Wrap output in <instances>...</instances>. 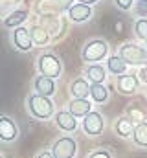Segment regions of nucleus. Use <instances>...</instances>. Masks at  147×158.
Masks as SVG:
<instances>
[{
  "label": "nucleus",
  "mask_w": 147,
  "mask_h": 158,
  "mask_svg": "<svg viewBox=\"0 0 147 158\" xmlns=\"http://www.w3.org/2000/svg\"><path fill=\"white\" fill-rule=\"evenodd\" d=\"M26 110L28 114L33 119L39 121H48V119H53L55 116V103L52 98H46V96H40V94H30L26 98Z\"/></svg>",
  "instance_id": "nucleus-1"
},
{
  "label": "nucleus",
  "mask_w": 147,
  "mask_h": 158,
  "mask_svg": "<svg viewBox=\"0 0 147 158\" xmlns=\"http://www.w3.org/2000/svg\"><path fill=\"white\" fill-rule=\"evenodd\" d=\"M110 46L105 39H90L85 42L81 50V59L85 64H96L101 61H107Z\"/></svg>",
  "instance_id": "nucleus-2"
},
{
  "label": "nucleus",
  "mask_w": 147,
  "mask_h": 158,
  "mask_svg": "<svg viewBox=\"0 0 147 158\" xmlns=\"http://www.w3.org/2000/svg\"><path fill=\"white\" fill-rule=\"evenodd\" d=\"M35 66L39 76L52 77V79H57L63 76V61L53 52H42L40 55H37Z\"/></svg>",
  "instance_id": "nucleus-3"
},
{
  "label": "nucleus",
  "mask_w": 147,
  "mask_h": 158,
  "mask_svg": "<svg viewBox=\"0 0 147 158\" xmlns=\"http://www.w3.org/2000/svg\"><path fill=\"white\" fill-rule=\"evenodd\" d=\"M118 55L129 64V66H144L147 64V50L142 42H123L118 48Z\"/></svg>",
  "instance_id": "nucleus-4"
},
{
  "label": "nucleus",
  "mask_w": 147,
  "mask_h": 158,
  "mask_svg": "<svg viewBox=\"0 0 147 158\" xmlns=\"http://www.w3.org/2000/svg\"><path fill=\"white\" fill-rule=\"evenodd\" d=\"M77 140L70 134H63L53 140L50 151L53 158H75L77 156Z\"/></svg>",
  "instance_id": "nucleus-5"
},
{
  "label": "nucleus",
  "mask_w": 147,
  "mask_h": 158,
  "mask_svg": "<svg viewBox=\"0 0 147 158\" xmlns=\"http://www.w3.org/2000/svg\"><path fill=\"white\" fill-rule=\"evenodd\" d=\"M81 131L88 136V138H98L103 134L105 131V116L99 110H92L90 114H86L81 119Z\"/></svg>",
  "instance_id": "nucleus-6"
},
{
  "label": "nucleus",
  "mask_w": 147,
  "mask_h": 158,
  "mask_svg": "<svg viewBox=\"0 0 147 158\" xmlns=\"http://www.w3.org/2000/svg\"><path fill=\"white\" fill-rule=\"evenodd\" d=\"M20 136V127L7 114H0V143H15Z\"/></svg>",
  "instance_id": "nucleus-7"
},
{
  "label": "nucleus",
  "mask_w": 147,
  "mask_h": 158,
  "mask_svg": "<svg viewBox=\"0 0 147 158\" xmlns=\"http://www.w3.org/2000/svg\"><path fill=\"white\" fill-rule=\"evenodd\" d=\"M140 86H142L140 79H138L136 74H132V72H127V74L116 77V90L121 96H134V94H138Z\"/></svg>",
  "instance_id": "nucleus-8"
},
{
  "label": "nucleus",
  "mask_w": 147,
  "mask_h": 158,
  "mask_svg": "<svg viewBox=\"0 0 147 158\" xmlns=\"http://www.w3.org/2000/svg\"><path fill=\"white\" fill-rule=\"evenodd\" d=\"M53 123H55V127H57L61 132H65V134H72V132H75V131L81 127L79 119L75 118L68 109H66V110H57L55 116H53Z\"/></svg>",
  "instance_id": "nucleus-9"
},
{
  "label": "nucleus",
  "mask_w": 147,
  "mask_h": 158,
  "mask_svg": "<svg viewBox=\"0 0 147 158\" xmlns=\"http://www.w3.org/2000/svg\"><path fill=\"white\" fill-rule=\"evenodd\" d=\"M11 42H13V46L19 50V52H30L35 44H33V40H32V33H30V28H24V26H20V28H15L13 31H11Z\"/></svg>",
  "instance_id": "nucleus-10"
},
{
  "label": "nucleus",
  "mask_w": 147,
  "mask_h": 158,
  "mask_svg": "<svg viewBox=\"0 0 147 158\" xmlns=\"http://www.w3.org/2000/svg\"><path fill=\"white\" fill-rule=\"evenodd\" d=\"M94 11H92V6H86V4H81V2H75L72 7L66 11V17L68 20L74 24H83V22H88L92 19Z\"/></svg>",
  "instance_id": "nucleus-11"
},
{
  "label": "nucleus",
  "mask_w": 147,
  "mask_h": 158,
  "mask_svg": "<svg viewBox=\"0 0 147 158\" xmlns=\"http://www.w3.org/2000/svg\"><path fill=\"white\" fill-rule=\"evenodd\" d=\"M39 24H40L52 37L61 35V31L65 33V22H63V19H61L59 13H55V15H42L40 20H39Z\"/></svg>",
  "instance_id": "nucleus-12"
},
{
  "label": "nucleus",
  "mask_w": 147,
  "mask_h": 158,
  "mask_svg": "<svg viewBox=\"0 0 147 158\" xmlns=\"http://www.w3.org/2000/svg\"><path fill=\"white\" fill-rule=\"evenodd\" d=\"M107 74H109L107 72V66L101 64V63H96V64H86L83 77L86 79L90 85H103L107 81V77H109Z\"/></svg>",
  "instance_id": "nucleus-13"
},
{
  "label": "nucleus",
  "mask_w": 147,
  "mask_h": 158,
  "mask_svg": "<svg viewBox=\"0 0 147 158\" xmlns=\"http://www.w3.org/2000/svg\"><path fill=\"white\" fill-rule=\"evenodd\" d=\"M134 127H136V125L127 118L125 114L120 116V118H116L114 119V123H112V131H114V134H116L118 138H121V140H131L132 134H134Z\"/></svg>",
  "instance_id": "nucleus-14"
},
{
  "label": "nucleus",
  "mask_w": 147,
  "mask_h": 158,
  "mask_svg": "<svg viewBox=\"0 0 147 158\" xmlns=\"http://www.w3.org/2000/svg\"><path fill=\"white\" fill-rule=\"evenodd\" d=\"M90 83L85 77H75L68 86V92L72 96V99H88L90 98Z\"/></svg>",
  "instance_id": "nucleus-15"
},
{
  "label": "nucleus",
  "mask_w": 147,
  "mask_h": 158,
  "mask_svg": "<svg viewBox=\"0 0 147 158\" xmlns=\"http://www.w3.org/2000/svg\"><path fill=\"white\" fill-rule=\"evenodd\" d=\"M33 90L40 96H46V98H52L57 90L55 86V79L52 77H44V76H37L33 79Z\"/></svg>",
  "instance_id": "nucleus-16"
},
{
  "label": "nucleus",
  "mask_w": 147,
  "mask_h": 158,
  "mask_svg": "<svg viewBox=\"0 0 147 158\" xmlns=\"http://www.w3.org/2000/svg\"><path fill=\"white\" fill-rule=\"evenodd\" d=\"M105 66H107V72L112 74V76H123V74H127L129 72V64L118 55V53H114V55H109L107 57V61H105Z\"/></svg>",
  "instance_id": "nucleus-17"
},
{
  "label": "nucleus",
  "mask_w": 147,
  "mask_h": 158,
  "mask_svg": "<svg viewBox=\"0 0 147 158\" xmlns=\"http://www.w3.org/2000/svg\"><path fill=\"white\" fill-rule=\"evenodd\" d=\"M68 110H70L77 119H83L86 114H90V112L94 110V109H92V99H70Z\"/></svg>",
  "instance_id": "nucleus-18"
},
{
  "label": "nucleus",
  "mask_w": 147,
  "mask_h": 158,
  "mask_svg": "<svg viewBox=\"0 0 147 158\" xmlns=\"http://www.w3.org/2000/svg\"><path fill=\"white\" fill-rule=\"evenodd\" d=\"M28 17H30V11H28V9H15V11H11V13L4 19V26H6V28H11V30L20 28V26L28 20Z\"/></svg>",
  "instance_id": "nucleus-19"
},
{
  "label": "nucleus",
  "mask_w": 147,
  "mask_h": 158,
  "mask_svg": "<svg viewBox=\"0 0 147 158\" xmlns=\"http://www.w3.org/2000/svg\"><path fill=\"white\" fill-rule=\"evenodd\" d=\"M131 142H132V145H134L136 149L147 151V121L138 123V125L134 127V134H132Z\"/></svg>",
  "instance_id": "nucleus-20"
},
{
  "label": "nucleus",
  "mask_w": 147,
  "mask_h": 158,
  "mask_svg": "<svg viewBox=\"0 0 147 158\" xmlns=\"http://www.w3.org/2000/svg\"><path fill=\"white\" fill-rule=\"evenodd\" d=\"M109 98H110V90L105 83L103 85H92L90 86V99H92V103L103 105V103L109 101Z\"/></svg>",
  "instance_id": "nucleus-21"
},
{
  "label": "nucleus",
  "mask_w": 147,
  "mask_h": 158,
  "mask_svg": "<svg viewBox=\"0 0 147 158\" xmlns=\"http://www.w3.org/2000/svg\"><path fill=\"white\" fill-rule=\"evenodd\" d=\"M30 33H32V40L35 46H48L50 40H52V35L40 26V24H33L30 26Z\"/></svg>",
  "instance_id": "nucleus-22"
},
{
  "label": "nucleus",
  "mask_w": 147,
  "mask_h": 158,
  "mask_svg": "<svg viewBox=\"0 0 147 158\" xmlns=\"http://www.w3.org/2000/svg\"><path fill=\"white\" fill-rule=\"evenodd\" d=\"M125 116L131 119L134 125H138V123L147 121V110L145 109H142L138 103H131V105L127 107V110H125Z\"/></svg>",
  "instance_id": "nucleus-23"
},
{
  "label": "nucleus",
  "mask_w": 147,
  "mask_h": 158,
  "mask_svg": "<svg viewBox=\"0 0 147 158\" xmlns=\"http://www.w3.org/2000/svg\"><path fill=\"white\" fill-rule=\"evenodd\" d=\"M35 11L40 15V17H42V15H55V13L61 15L59 6H57L55 0H39V2L35 4Z\"/></svg>",
  "instance_id": "nucleus-24"
},
{
  "label": "nucleus",
  "mask_w": 147,
  "mask_h": 158,
  "mask_svg": "<svg viewBox=\"0 0 147 158\" xmlns=\"http://www.w3.org/2000/svg\"><path fill=\"white\" fill-rule=\"evenodd\" d=\"M132 33L140 42L147 44V17H138L132 24Z\"/></svg>",
  "instance_id": "nucleus-25"
},
{
  "label": "nucleus",
  "mask_w": 147,
  "mask_h": 158,
  "mask_svg": "<svg viewBox=\"0 0 147 158\" xmlns=\"http://www.w3.org/2000/svg\"><path fill=\"white\" fill-rule=\"evenodd\" d=\"M22 0H0V17H7L11 11L17 9V6L20 4Z\"/></svg>",
  "instance_id": "nucleus-26"
},
{
  "label": "nucleus",
  "mask_w": 147,
  "mask_h": 158,
  "mask_svg": "<svg viewBox=\"0 0 147 158\" xmlns=\"http://www.w3.org/2000/svg\"><path fill=\"white\" fill-rule=\"evenodd\" d=\"M85 158H114V155H112V151H110L109 147H96Z\"/></svg>",
  "instance_id": "nucleus-27"
},
{
  "label": "nucleus",
  "mask_w": 147,
  "mask_h": 158,
  "mask_svg": "<svg viewBox=\"0 0 147 158\" xmlns=\"http://www.w3.org/2000/svg\"><path fill=\"white\" fill-rule=\"evenodd\" d=\"M114 2V6L120 9V11H131V9H134V0H112Z\"/></svg>",
  "instance_id": "nucleus-28"
},
{
  "label": "nucleus",
  "mask_w": 147,
  "mask_h": 158,
  "mask_svg": "<svg viewBox=\"0 0 147 158\" xmlns=\"http://www.w3.org/2000/svg\"><path fill=\"white\" fill-rule=\"evenodd\" d=\"M55 2H57V6H59V11H61V13L68 11V9L72 7L74 4H75L74 0H55Z\"/></svg>",
  "instance_id": "nucleus-29"
},
{
  "label": "nucleus",
  "mask_w": 147,
  "mask_h": 158,
  "mask_svg": "<svg viewBox=\"0 0 147 158\" xmlns=\"http://www.w3.org/2000/svg\"><path fill=\"white\" fill-rule=\"evenodd\" d=\"M136 76H138V79H140V83L147 86V64H144V66H140V68H138Z\"/></svg>",
  "instance_id": "nucleus-30"
},
{
  "label": "nucleus",
  "mask_w": 147,
  "mask_h": 158,
  "mask_svg": "<svg viewBox=\"0 0 147 158\" xmlns=\"http://www.w3.org/2000/svg\"><path fill=\"white\" fill-rule=\"evenodd\" d=\"M35 158H53V155H52L50 149H42V151H39L35 155Z\"/></svg>",
  "instance_id": "nucleus-31"
},
{
  "label": "nucleus",
  "mask_w": 147,
  "mask_h": 158,
  "mask_svg": "<svg viewBox=\"0 0 147 158\" xmlns=\"http://www.w3.org/2000/svg\"><path fill=\"white\" fill-rule=\"evenodd\" d=\"M77 2H81V4H86V6H94V4H98L99 0H77Z\"/></svg>",
  "instance_id": "nucleus-32"
},
{
  "label": "nucleus",
  "mask_w": 147,
  "mask_h": 158,
  "mask_svg": "<svg viewBox=\"0 0 147 158\" xmlns=\"http://www.w3.org/2000/svg\"><path fill=\"white\" fill-rule=\"evenodd\" d=\"M0 158H4V155H2V151H0Z\"/></svg>",
  "instance_id": "nucleus-33"
},
{
  "label": "nucleus",
  "mask_w": 147,
  "mask_h": 158,
  "mask_svg": "<svg viewBox=\"0 0 147 158\" xmlns=\"http://www.w3.org/2000/svg\"><path fill=\"white\" fill-rule=\"evenodd\" d=\"M145 99H147V92H145Z\"/></svg>",
  "instance_id": "nucleus-34"
},
{
  "label": "nucleus",
  "mask_w": 147,
  "mask_h": 158,
  "mask_svg": "<svg viewBox=\"0 0 147 158\" xmlns=\"http://www.w3.org/2000/svg\"><path fill=\"white\" fill-rule=\"evenodd\" d=\"M145 50H147V44H145Z\"/></svg>",
  "instance_id": "nucleus-35"
}]
</instances>
